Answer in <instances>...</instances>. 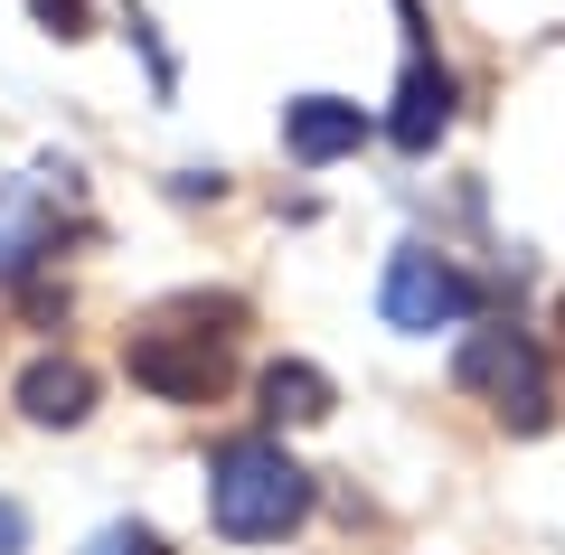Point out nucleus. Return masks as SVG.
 I'll use <instances>...</instances> for the list:
<instances>
[{
  "label": "nucleus",
  "mask_w": 565,
  "mask_h": 555,
  "mask_svg": "<svg viewBox=\"0 0 565 555\" xmlns=\"http://www.w3.org/2000/svg\"><path fill=\"white\" fill-rule=\"evenodd\" d=\"M29 10H39L47 39H85V29H95V10H85V0H29Z\"/></svg>",
  "instance_id": "9b49d317"
},
{
  "label": "nucleus",
  "mask_w": 565,
  "mask_h": 555,
  "mask_svg": "<svg viewBox=\"0 0 565 555\" xmlns=\"http://www.w3.org/2000/svg\"><path fill=\"white\" fill-rule=\"evenodd\" d=\"M367 141V114L340 95H292L282 104V151L302 160V170H330V160H349Z\"/></svg>",
  "instance_id": "6e6552de"
},
{
  "label": "nucleus",
  "mask_w": 565,
  "mask_h": 555,
  "mask_svg": "<svg viewBox=\"0 0 565 555\" xmlns=\"http://www.w3.org/2000/svg\"><path fill=\"white\" fill-rule=\"evenodd\" d=\"M330 405L340 396H330V377L311 367V357H274V367H264V415L274 424H321Z\"/></svg>",
  "instance_id": "1a4fd4ad"
},
{
  "label": "nucleus",
  "mask_w": 565,
  "mask_h": 555,
  "mask_svg": "<svg viewBox=\"0 0 565 555\" xmlns=\"http://www.w3.org/2000/svg\"><path fill=\"white\" fill-rule=\"evenodd\" d=\"M377 311L396 320V330H452V320L481 311V282L452 255H434V245H405V255L386 264V282H377Z\"/></svg>",
  "instance_id": "20e7f679"
},
{
  "label": "nucleus",
  "mask_w": 565,
  "mask_h": 555,
  "mask_svg": "<svg viewBox=\"0 0 565 555\" xmlns=\"http://www.w3.org/2000/svg\"><path fill=\"white\" fill-rule=\"evenodd\" d=\"M236 320L245 301H180V311L141 320L122 349V377L161 405H217L236 386Z\"/></svg>",
  "instance_id": "f257e3e1"
},
{
  "label": "nucleus",
  "mask_w": 565,
  "mask_h": 555,
  "mask_svg": "<svg viewBox=\"0 0 565 555\" xmlns=\"http://www.w3.org/2000/svg\"><path fill=\"white\" fill-rule=\"evenodd\" d=\"M57 236H66L57 199H47L39 179H10V189H0V282H29L57 255Z\"/></svg>",
  "instance_id": "423d86ee"
},
{
  "label": "nucleus",
  "mask_w": 565,
  "mask_h": 555,
  "mask_svg": "<svg viewBox=\"0 0 565 555\" xmlns=\"http://www.w3.org/2000/svg\"><path fill=\"white\" fill-rule=\"evenodd\" d=\"M10 396H20L29 424L76 434V424L95 415V367H85V357H66V349H47V357H29V367H20V386H10Z\"/></svg>",
  "instance_id": "0eeeda50"
},
{
  "label": "nucleus",
  "mask_w": 565,
  "mask_h": 555,
  "mask_svg": "<svg viewBox=\"0 0 565 555\" xmlns=\"http://www.w3.org/2000/svg\"><path fill=\"white\" fill-rule=\"evenodd\" d=\"M0 555H29V509L20 499H0Z\"/></svg>",
  "instance_id": "f8f14e48"
},
{
  "label": "nucleus",
  "mask_w": 565,
  "mask_h": 555,
  "mask_svg": "<svg viewBox=\"0 0 565 555\" xmlns=\"http://www.w3.org/2000/svg\"><path fill=\"white\" fill-rule=\"evenodd\" d=\"M207 517L236 546H274V536H292L311 517V471L274 434H236L207 452Z\"/></svg>",
  "instance_id": "f03ea898"
},
{
  "label": "nucleus",
  "mask_w": 565,
  "mask_h": 555,
  "mask_svg": "<svg viewBox=\"0 0 565 555\" xmlns=\"http://www.w3.org/2000/svg\"><path fill=\"white\" fill-rule=\"evenodd\" d=\"M396 20L415 29V39H405V76H396V114H386V141L424 160L434 141L452 132V104H462V85H452V66L434 57V39H424V10H415V0H396Z\"/></svg>",
  "instance_id": "39448f33"
},
{
  "label": "nucleus",
  "mask_w": 565,
  "mask_h": 555,
  "mask_svg": "<svg viewBox=\"0 0 565 555\" xmlns=\"http://www.w3.org/2000/svg\"><path fill=\"white\" fill-rule=\"evenodd\" d=\"M85 555H170V546H161V527H141V517H122V527H104V536H95Z\"/></svg>",
  "instance_id": "9d476101"
},
{
  "label": "nucleus",
  "mask_w": 565,
  "mask_h": 555,
  "mask_svg": "<svg viewBox=\"0 0 565 555\" xmlns=\"http://www.w3.org/2000/svg\"><path fill=\"white\" fill-rule=\"evenodd\" d=\"M452 377H462V396H481L509 434H546V424H556L546 349L519 330V320H481V330L462 339V357H452Z\"/></svg>",
  "instance_id": "7ed1b4c3"
}]
</instances>
